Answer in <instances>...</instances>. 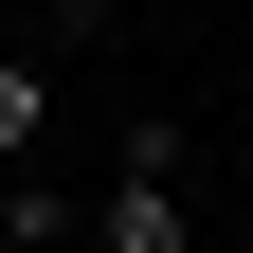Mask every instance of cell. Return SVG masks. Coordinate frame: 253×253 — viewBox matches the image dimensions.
<instances>
[{
    "mask_svg": "<svg viewBox=\"0 0 253 253\" xmlns=\"http://www.w3.org/2000/svg\"><path fill=\"white\" fill-rule=\"evenodd\" d=\"M90 253H199V199H181V109H126V163L90 199Z\"/></svg>",
    "mask_w": 253,
    "mask_h": 253,
    "instance_id": "cell-1",
    "label": "cell"
},
{
    "mask_svg": "<svg viewBox=\"0 0 253 253\" xmlns=\"http://www.w3.org/2000/svg\"><path fill=\"white\" fill-rule=\"evenodd\" d=\"M0 253H90V199H54V181L18 163V181H0Z\"/></svg>",
    "mask_w": 253,
    "mask_h": 253,
    "instance_id": "cell-2",
    "label": "cell"
},
{
    "mask_svg": "<svg viewBox=\"0 0 253 253\" xmlns=\"http://www.w3.org/2000/svg\"><path fill=\"white\" fill-rule=\"evenodd\" d=\"M37 126H54V54L0 37V163H37Z\"/></svg>",
    "mask_w": 253,
    "mask_h": 253,
    "instance_id": "cell-3",
    "label": "cell"
},
{
    "mask_svg": "<svg viewBox=\"0 0 253 253\" xmlns=\"http://www.w3.org/2000/svg\"><path fill=\"white\" fill-rule=\"evenodd\" d=\"M18 18H37V0H0V37H18Z\"/></svg>",
    "mask_w": 253,
    "mask_h": 253,
    "instance_id": "cell-4",
    "label": "cell"
},
{
    "mask_svg": "<svg viewBox=\"0 0 253 253\" xmlns=\"http://www.w3.org/2000/svg\"><path fill=\"white\" fill-rule=\"evenodd\" d=\"M0 181H18V163H0Z\"/></svg>",
    "mask_w": 253,
    "mask_h": 253,
    "instance_id": "cell-5",
    "label": "cell"
}]
</instances>
